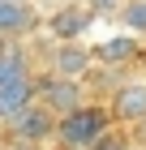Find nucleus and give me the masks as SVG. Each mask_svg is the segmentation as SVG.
Listing matches in <instances>:
<instances>
[{"label":"nucleus","mask_w":146,"mask_h":150,"mask_svg":"<svg viewBox=\"0 0 146 150\" xmlns=\"http://www.w3.org/2000/svg\"><path fill=\"white\" fill-rule=\"evenodd\" d=\"M108 129H116V120H112V112H108V103H82L78 112L60 116L56 142H60V146H73V150H90L103 133H108Z\"/></svg>","instance_id":"nucleus-1"},{"label":"nucleus","mask_w":146,"mask_h":150,"mask_svg":"<svg viewBox=\"0 0 146 150\" xmlns=\"http://www.w3.org/2000/svg\"><path fill=\"white\" fill-rule=\"evenodd\" d=\"M56 125H60V116L56 112H47L39 99H34L26 112H17L9 120V137L17 142V146H47V142H56Z\"/></svg>","instance_id":"nucleus-2"},{"label":"nucleus","mask_w":146,"mask_h":150,"mask_svg":"<svg viewBox=\"0 0 146 150\" xmlns=\"http://www.w3.org/2000/svg\"><path fill=\"white\" fill-rule=\"evenodd\" d=\"M108 112H112V120H116L120 129L146 125V77H142V73H137V77L116 81L112 99H108Z\"/></svg>","instance_id":"nucleus-3"},{"label":"nucleus","mask_w":146,"mask_h":150,"mask_svg":"<svg viewBox=\"0 0 146 150\" xmlns=\"http://www.w3.org/2000/svg\"><path fill=\"white\" fill-rule=\"evenodd\" d=\"M95 22H99V17H95L82 0H69V4H56V9L43 17V30L56 39V43H69V39H82Z\"/></svg>","instance_id":"nucleus-4"},{"label":"nucleus","mask_w":146,"mask_h":150,"mask_svg":"<svg viewBox=\"0 0 146 150\" xmlns=\"http://www.w3.org/2000/svg\"><path fill=\"white\" fill-rule=\"evenodd\" d=\"M39 103H43L47 112H56V116H69V112H78V107L86 103V86H82L78 77H56V73H47V77H39Z\"/></svg>","instance_id":"nucleus-5"},{"label":"nucleus","mask_w":146,"mask_h":150,"mask_svg":"<svg viewBox=\"0 0 146 150\" xmlns=\"http://www.w3.org/2000/svg\"><path fill=\"white\" fill-rule=\"evenodd\" d=\"M95 69V47H86L82 39H69V43H56L52 47V60H47V73L56 77H86Z\"/></svg>","instance_id":"nucleus-6"},{"label":"nucleus","mask_w":146,"mask_h":150,"mask_svg":"<svg viewBox=\"0 0 146 150\" xmlns=\"http://www.w3.org/2000/svg\"><path fill=\"white\" fill-rule=\"evenodd\" d=\"M39 26V13H34V0H0V35L4 39H17L30 35Z\"/></svg>","instance_id":"nucleus-7"},{"label":"nucleus","mask_w":146,"mask_h":150,"mask_svg":"<svg viewBox=\"0 0 146 150\" xmlns=\"http://www.w3.org/2000/svg\"><path fill=\"white\" fill-rule=\"evenodd\" d=\"M39 99V77H22V81H4L0 86V120L9 125L17 112H26V107Z\"/></svg>","instance_id":"nucleus-8"},{"label":"nucleus","mask_w":146,"mask_h":150,"mask_svg":"<svg viewBox=\"0 0 146 150\" xmlns=\"http://www.w3.org/2000/svg\"><path fill=\"white\" fill-rule=\"evenodd\" d=\"M133 52H137V39L125 35V30H116V35H108V39L95 43V60H99V64H125Z\"/></svg>","instance_id":"nucleus-9"},{"label":"nucleus","mask_w":146,"mask_h":150,"mask_svg":"<svg viewBox=\"0 0 146 150\" xmlns=\"http://www.w3.org/2000/svg\"><path fill=\"white\" fill-rule=\"evenodd\" d=\"M112 26L125 30V35H133V39H146V0H125L116 9Z\"/></svg>","instance_id":"nucleus-10"},{"label":"nucleus","mask_w":146,"mask_h":150,"mask_svg":"<svg viewBox=\"0 0 146 150\" xmlns=\"http://www.w3.org/2000/svg\"><path fill=\"white\" fill-rule=\"evenodd\" d=\"M22 77H34L30 73V56H26L17 43H9L0 52V86H4V81H22Z\"/></svg>","instance_id":"nucleus-11"},{"label":"nucleus","mask_w":146,"mask_h":150,"mask_svg":"<svg viewBox=\"0 0 146 150\" xmlns=\"http://www.w3.org/2000/svg\"><path fill=\"white\" fill-rule=\"evenodd\" d=\"M129 146H133V142H129V129L116 125V129H108V133H103V137L95 142L90 150H129Z\"/></svg>","instance_id":"nucleus-12"},{"label":"nucleus","mask_w":146,"mask_h":150,"mask_svg":"<svg viewBox=\"0 0 146 150\" xmlns=\"http://www.w3.org/2000/svg\"><path fill=\"white\" fill-rule=\"evenodd\" d=\"M82 4H86V9L99 17V22H112V17H116V9H120L125 0H82Z\"/></svg>","instance_id":"nucleus-13"},{"label":"nucleus","mask_w":146,"mask_h":150,"mask_svg":"<svg viewBox=\"0 0 146 150\" xmlns=\"http://www.w3.org/2000/svg\"><path fill=\"white\" fill-rule=\"evenodd\" d=\"M9 43H13V39H4V35H0V52H4V47H9Z\"/></svg>","instance_id":"nucleus-14"},{"label":"nucleus","mask_w":146,"mask_h":150,"mask_svg":"<svg viewBox=\"0 0 146 150\" xmlns=\"http://www.w3.org/2000/svg\"><path fill=\"white\" fill-rule=\"evenodd\" d=\"M60 150H73V146H60Z\"/></svg>","instance_id":"nucleus-15"},{"label":"nucleus","mask_w":146,"mask_h":150,"mask_svg":"<svg viewBox=\"0 0 146 150\" xmlns=\"http://www.w3.org/2000/svg\"><path fill=\"white\" fill-rule=\"evenodd\" d=\"M129 150H142V146H129Z\"/></svg>","instance_id":"nucleus-16"},{"label":"nucleus","mask_w":146,"mask_h":150,"mask_svg":"<svg viewBox=\"0 0 146 150\" xmlns=\"http://www.w3.org/2000/svg\"><path fill=\"white\" fill-rule=\"evenodd\" d=\"M22 150H34V146H22Z\"/></svg>","instance_id":"nucleus-17"}]
</instances>
